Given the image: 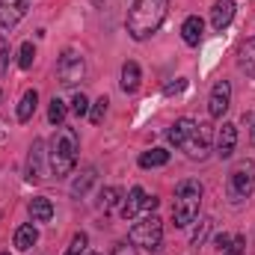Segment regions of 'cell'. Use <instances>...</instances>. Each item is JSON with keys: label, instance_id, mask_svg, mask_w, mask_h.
Segmentation results:
<instances>
[{"label": "cell", "instance_id": "36", "mask_svg": "<svg viewBox=\"0 0 255 255\" xmlns=\"http://www.w3.org/2000/svg\"><path fill=\"white\" fill-rule=\"evenodd\" d=\"M253 142H255V122H253Z\"/></svg>", "mask_w": 255, "mask_h": 255}, {"label": "cell", "instance_id": "8", "mask_svg": "<svg viewBox=\"0 0 255 255\" xmlns=\"http://www.w3.org/2000/svg\"><path fill=\"white\" fill-rule=\"evenodd\" d=\"M232 107V83L229 80H217L208 98V116L211 119H223Z\"/></svg>", "mask_w": 255, "mask_h": 255}, {"label": "cell", "instance_id": "12", "mask_svg": "<svg viewBox=\"0 0 255 255\" xmlns=\"http://www.w3.org/2000/svg\"><path fill=\"white\" fill-rule=\"evenodd\" d=\"M235 145H238V125H232V122H223V128L217 130V154L226 160V157H232L235 154Z\"/></svg>", "mask_w": 255, "mask_h": 255}, {"label": "cell", "instance_id": "6", "mask_svg": "<svg viewBox=\"0 0 255 255\" xmlns=\"http://www.w3.org/2000/svg\"><path fill=\"white\" fill-rule=\"evenodd\" d=\"M83 74H86V60L77 54V51H63V57L57 60V77H60V83L63 86H74L77 80H83Z\"/></svg>", "mask_w": 255, "mask_h": 255}, {"label": "cell", "instance_id": "26", "mask_svg": "<svg viewBox=\"0 0 255 255\" xmlns=\"http://www.w3.org/2000/svg\"><path fill=\"white\" fill-rule=\"evenodd\" d=\"M119 196H122L119 187H107V190H101V208H104V211H113V208L119 205Z\"/></svg>", "mask_w": 255, "mask_h": 255}, {"label": "cell", "instance_id": "14", "mask_svg": "<svg viewBox=\"0 0 255 255\" xmlns=\"http://www.w3.org/2000/svg\"><path fill=\"white\" fill-rule=\"evenodd\" d=\"M202 36H205V21H202L199 15H190V18L181 24V39H184L190 48H196V45L202 42Z\"/></svg>", "mask_w": 255, "mask_h": 255}, {"label": "cell", "instance_id": "31", "mask_svg": "<svg viewBox=\"0 0 255 255\" xmlns=\"http://www.w3.org/2000/svg\"><path fill=\"white\" fill-rule=\"evenodd\" d=\"M184 86H187V80H184V77H175L172 83L163 86V92H166V95H178V92H184Z\"/></svg>", "mask_w": 255, "mask_h": 255}, {"label": "cell", "instance_id": "33", "mask_svg": "<svg viewBox=\"0 0 255 255\" xmlns=\"http://www.w3.org/2000/svg\"><path fill=\"white\" fill-rule=\"evenodd\" d=\"M113 255H136V247L133 244H116L113 247Z\"/></svg>", "mask_w": 255, "mask_h": 255}, {"label": "cell", "instance_id": "2", "mask_svg": "<svg viewBox=\"0 0 255 255\" xmlns=\"http://www.w3.org/2000/svg\"><path fill=\"white\" fill-rule=\"evenodd\" d=\"M77 151H80V136L77 130L68 125H60L54 139H51V151H48V160H51V172L57 178H65L74 163H77Z\"/></svg>", "mask_w": 255, "mask_h": 255}, {"label": "cell", "instance_id": "1", "mask_svg": "<svg viewBox=\"0 0 255 255\" xmlns=\"http://www.w3.org/2000/svg\"><path fill=\"white\" fill-rule=\"evenodd\" d=\"M169 15V0H133L128 12V33L136 42L151 39Z\"/></svg>", "mask_w": 255, "mask_h": 255}, {"label": "cell", "instance_id": "7", "mask_svg": "<svg viewBox=\"0 0 255 255\" xmlns=\"http://www.w3.org/2000/svg\"><path fill=\"white\" fill-rule=\"evenodd\" d=\"M181 148L187 151L190 160H205L208 151H211V125H196L193 128V133L184 139Z\"/></svg>", "mask_w": 255, "mask_h": 255}, {"label": "cell", "instance_id": "17", "mask_svg": "<svg viewBox=\"0 0 255 255\" xmlns=\"http://www.w3.org/2000/svg\"><path fill=\"white\" fill-rule=\"evenodd\" d=\"M193 128H196L193 119H175V122L169 125V130H166V139H169L172 145H178V148H181V145H184V139L193 133Z\"/></svg>", "mask_w": 255, "mask_h": 255}, {"label": "cell", "instance_id": "28", "mask_svg": "<svg viewBox=\"0 0 255 255\" xmlns=\"http://www.w3.org/2000/svg\"><path fill=\"white\" fill-rule=\"evenodd\" d=\"M211 226H214L211 220H202V223H199V229L193 232V247H196V250H199V247H205V241H208V232H211Z\"/></svg>", "mask_w": 255, "mask_h": 255}, {"label": "cell", "instance_id": "11", "mask_svg": "<svg viewBox=\"0 0 255 255\" xmlns=\"http://www.w3.org/2000/svg\"><path fill=\"white\" fill-rule=\"evenodd\" d=\"M235 12H238V3H235V0H217L214 9H211V27H214L217 33H223V30L232 24Z\"/></svg>", "mask_w": 255, "mask_h": 255}, {"label": "cell", "instance_id": "20", "mask_svg": "<svg viewBox=\"0 0 255 255\" xmlns=\"http://www.w3.org/2000/svg\"><path fill=\"white\" fill-rule=\"evenodd\" d=\"M36 241H39V232H36V226H33V223H24V226H18V232H15V250L27 253V250H30Z\"/></svg>", "mask_w": 255, "mask_h": 255}, {"label": "cell", "instance_id": "4", "mask_svg": "<svg viewBox=\"0 0 255 255\" xmlns=\"http://www.w3.org/2000/svg\"><path fill=\"white\" fill-rule=\"evenodd\" d=\"M255 190V163L247 157L241 163H235V169L229 172V181H226V196L232 205H241L247 202Z\"/></svg>", "mask_w": 255, "mask_h": 255}, {"label": "cell", "instance_id": "27", "mask_svg": "<svg viewBox=\"0 0 255 255\" xmlns=\"http://www.w3.org/2000/svg\"><path fill=\"white\" fill-rule=\"evenodd\" d=\"M107 104H110V101H107L104 95H101V98L92 104V110H89V119H92L95 125H101V122H104V116H107Z\"/></svg>", "mask_w": 255, "mask_h": 255}, {"label": "cell", "instance_id": "32", "mask_svg": "<svg viewBox=\"0 0 255 255\" xmlns=\"http://www.w3.org/2000/svg\"><path fill=\"white\" fill-rule=\"evenodd\" d=\"M6 68H9V42L0 39V74H6Z\"/></svg>", "mask_w": 255, "mask_h": 255}, {"label": "cell", "instance_id": "24", "mask_svg": "<svg viewBox=\"0 0 255 255\" xmlns=\"http://www.w3.org/2000/svg\"><path fill=\"white\" fill-rule=\"evenodd\" d=\"M86 247H89V235H86V232H77V235L71 238L65 255H86Z\"/></svg>", "mask_w": 255, "mask_h": 255}, {"label": "cell", "instance_id": "15", "mask_svg": "<svg viewBox=\"0 0 255 255\" xmlns=\"http://www.w3.org/2000/svg\"><path fill=\"white\" fill-rule=\"evenodd\" d=\"M145 196H148V193L142 190V187H133V190L128 193V199L122 202V208H119L122 220H133V217L142 211V202H145Z\"/></svg>", "mask_w": 255, "mask_h": 255}, {"label": "cell", "instance_id": "37", "mask_svg": "<svg viewBox=\"0 0 255 255\" xmlns=\"http://www.w3.org/2000/svg\"><path fill=\"white\" fill-rule=\"evenodd\" d=\"M86 255H98V253H86Z\"/></svg>", "mask_w": 255, "mask_h": 255}, {"label": "cell", "instance_id": "35", "mask_svg": "<svg viewBox=\"0 0 255 255\" xmlns=\"http://www.w3.org/2000/svg\"><path fill=\"white\" fill-rule=\"evenodd\" d=\"M154 208H157V199H154V196H145V202H142V211H148V214H151Z\"/></svg>", "mask_w": 255, "mask_h": 255}, {"label": "cell", "instance_id": "10", "mask_svg": "<svg viewBox=\"0 0 255 255\" xmlns=\"http://www.w3.org/2000/svg\"><path fill=\"white\" fill-rule=\"evenodd\" d=\"M33 0H0V27L3 30H12L30 9Z\"/></svg>", "mask_w": 255, "mask_h": 255}, {"label": "cell", "instance_id": "21", "mask_svg": "<svg viewBox=\"0 0 255 255\" xmlns=\"http://www.w3.org/2000/svg\"><path fill=\"white\" fill-rule=\"evenodd\" d=\"M139 65L133 63V60H128L125 65H122V89H125L128 95H133L136 89H139Z\"/></svg>", "mask_w": 255, "mask_h": 255}, {"label": "cell", "instance_id": "25", "mask_svg": "<svg viewBox=\"0 0 255 255\" xmlns=\"http://www.w3.org/2000/svg\"><path fill=\"white\" fill-rule=\"evenodd\" d=\"M33 60H36V48H33V42H24L21 51H18V65L27 71V68L33 65Z\"/></svg>", "mask_w": 255, "mask_h": 255}, {"label": "cell", "instance_id": "29", "mask_svg": "<svg viewBox=\"0 0 255 255\" xmlns=\"http://www.w3.org/2000/svg\"><path fill=\"white\" fill-rule=\"evenodd\" d=\"M71 113H74V116H86V113H89V98H86L83 92L74 95V101H71Z\"/></svg>", "mask_w": 255, "mask_h": 255}, {"label": "cell", "instance_id": "38", "mask_svg": "<svg viewBox=\"0 0 255 255\" xmlns=\"http://www.w3.org/2000/svg\"><path fill=\"white\" fill-rule=\"evenodd\" d=\"M0 255H9V253H0Z\"/></svg>", "mask_w": 255, "mask_h": 255}, {"label": "cell", "instance_id": "5", "mask_svg": "<svg viewBox=\"0 0 255 255\" xmlns=\"http://www.w3.org/2000/svg\"><path fill=\"white\" fill-rule=\"evenodd\" d=\"M128 241H130L133 247H139V250L157 253V250H160V244H163V223H160V217L148 214V217H142L139 223H133V226H130Z\"/></svg>", "mask_w": 255, "mask_h": 255}, {"label": "cell", "instance_id": "22", "mask_svg": "<svg viewBox=\"0 0 255 255\" xmlns=\"http://www.w3.org/2000/svg\"><path fill=\"white\" fill-rule=\"evenodd\" d=\"M169 163V151L166 148H148L139 154V166L142 169H154V166H166Z\"/></svg>", "mask_w": 255, "mask_h": 255}, {"label": "cell", "instance_id": "23", "mask_svg": "<svg viewBox=\"0 0 255 255\" xmlns=\"http://www.w3.org/2000/svg\"><path fill=\"white\" fill-rule=\"evenodd\" d=\"M65 113H68L65 101L54 95V98H51V107H48V119H51V125H57V128H60V125L65 122Z\"/></svg>", "mask_w": 255, "mask_h": 255}, {"label": "cell", "instance_id": "19", "mask_svg": "<svg viewBox=\"0 0 255 255\" xmlns=\"http://www.w3.org/2000/svg\"><path fill=\"white\" fill-rule=\"evenodd\" d=\"M36 104H39V92L36 89H27L18 101V122H30L33 113H36Z\"/></svg>", "mask_w": 255, "mask_h": 255}, {"label": "cell", "instance_id": "16", "mask_svg": "<svg viewBox=\"0 0 255 255\" xmlns=\"http://www.w3.org/2000/svg\"><path fill=\"white\" fill-rule=\"evenodd\" d=\"M95 178H98L95 166H83V169H80V175L71 181V196H74V199H83V196L89 193V187L95 184Z\"/></svg>", "mask_w": 255, "mask_h": 255}, {"label": "cell", "instance_id": "18", "mask_svg": "<svg viewBox=\"0 0 255 255\" xmlns=\"http://www.w3.org/2000/svg\"><path fill=\"white\" fill-rule=\"evenodd\" d=\"M238 68L247 77H255V36L241 45V51H238Z\"/></svg>", "mask_w": 255, "mask_h": 255}, {"label": "cell", "instance_id": "9", "mask_svg": "<svg viewBox=\"0 0 255 255\" xmlns=\"http://www.w3.org/2000/svg\"><path fill=\"white\" fill-rule=\"evenodd\" d=\"M45 142L42 139H33L30 145V154H27V181H45L48 175V166H45Z\"/></svg>", "mask_w": 255, "mask_h": 255}, {"label": "cell", "instance_id": "3", "mask_svg": "<svg viewBox=\"0 0 255 255\" xmlns=\"http://www.w3.org/2000/svg\"><path fill=\"white\" fill-rule=\"evenodd\" d=\"M202 184L196 178H184L175 187V202H172V220L178 229H187L190 223H196L199 208H202Z\"/></svg>", "mask_w": 255, "mask_h": 255}, {"label": "cell", "instance_id": "34", "mask_svg": "<svg viewBox=\"0 0 255 255\" xmlns=\"http://www.w3.org/2000/svg\"><path fill=\"white\" fill-rule=\"evenodd\" d=\"M214 244H217V250H223V253H226V250H229V244H232V238H229V235H217V241H214Z\"/></svg>", "mask_w": 255, "mask_h": 255}, {"label": "cell", "instance_id": "13", "mask_svg": "<svg viewBox=\"0 0 255 255\" xmlns=\"http://www.w3.org/2000/svg\"><path fill=\"white\" fill-rule=\"evenodd\" d=\"M27 211H30L33 223H51V220H54V205H51L48 196H36V199H30Z\"/></svg>", "mask_w": 255, "mask_h": 255}, {"label": "cell", "instance_id": "30", "mask_svg": "<svg viewBox=\"0 0 255 255\" xmlns=\"http://www.w3.org/2000/svg\"><path fill=\"white\" fill-rule=\"evenodd\" d=\"M244 247H247V238H244V235H238V238H232V244H229L226 255H241V253H244Z\"/></svg>", "mask_w": 255, "mask_h": 255}]
</instances>
